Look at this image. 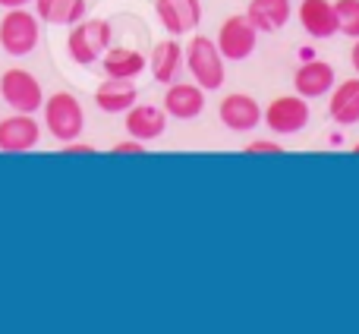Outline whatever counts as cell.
Masks as SVG:
<instances>
[{"label":"cell","instance_id":"1","mask_svg":"<svg viewBox=\"0 0 359 334\" xmlns=\"http://www.w3.org/2000/svg\"><path fill=\"white\" fill-rule=\"evenodd\" d=\"M44 126L57 142H73L86 130V111L73 92H54L44 101Z\"/></svg>","mask_w":359,"mask_h":334},{"label":"cell","instance_id":"2","mask_svg":"<svg viewBox=\"0 0 359 334\" xmlns=\"http://www.w3.org/2000/svg\"><path fill=\"white\" fill-rule=\"evenodd\" d=\"M186 67L192 73V82L205 88V92H217L224 86V54L217 51V44L205 35H192L186 44Z\"/></svg>","mask_w":359,"mask_h":334},{"label":"cell","instance_id":"3","mask_svg":"<svg viewBox=\"0 0 359 334\" xmlns=\"http://www.w3.org/2000/svg\"><path fill=\"white\" fill-rule=\"evenodd\" d=\"M111 35L114 32L107 19H79L67 38V51L79 67H88L104 57V51L111 48Z\"/></svg>","mask_w":359,"mask_h":334},{"label":"cell","instance_id":"4","mask_svg":"<svg viewBox=\"0 0 359 334\" xmlns=\"http://www.w3.org/2000/svg\"><path fill=\"white\" fill-rule=\"evenodd\" d=\"M38 38H41V29H38V16H32L25 6H13L6 10V16L0 19V48L10 57H25L38 48Z\"/></svg>","mask_w":359,"mask_h":334},{"label":"cell","instance_id":"5","mask_svg":"<svg viewBox=\"0 0 359 334\" xmlns=\"http://www.w3.org/2000/svg\"><path fill=\"white\" fill-rule=\"evenodd\" d=\"M0 98L16 114H35L44 107V88L29 69L10 67L0 76Z\"/></svg>","mask_w":359,"mask_h":334},{"label":"cell","instance_id":"6","mask_svg":"<svg viewBox=\"0 0 359 334\" xmlns=\"http://www.w3.org/2000/svg\"><path fill=\"white\" fill-rule=\"evenodd\" d=\"M262 117H265V126L274 136H297V133H303L309 126L312 111L303 95H280L265 107Z\"/></svg>","mask_w":359,"mask_h":334},{"label":"cell","instance_id":"7","mask_svg":"<svg viewBox=\"0 0 359 334\" xmlns=\"http://www.w3.org/2000/svg\"><path fill=\"white\" fill-rule=\"evenodd\" d=\"M255 38H259V29L249 22V16H227L215 44L224 54V60H246L255 51Z\"/></svg>","mask_w":359,"mask_h":334},{"label":"cell","instance_id":"8","mask_svg":"<svg viewBox=\"0 0 359 334\" xmlns=\"http://www.w3.org/2000/svg\"><path fill=\"white\" fill-rule=\"evenodd\" d=\"M41 142V126L35 123L32 114H16L0 120V152L16 155V152H32Z\"/></svg>","mask_w":359,"mask_h":334},{"label":"cell","instance_id":"9","mask_svg":"<svg viewBox=\"0 0 359 334\" xmlns=\"http://www.w3.org/2000/svg\"><path fill=\"white\" fill-rule=\"evenodd\" d=\"M217 117H221V123L227 126V130L249 133V130H255V126L262 123V107H259V101H255L252 95L233 92V95H227V98L221 101Z\"/></svg>","mask_w":359,"mask_h":334},{"label":"cell","instance_id":"10","mask_svg":"<svg viewBox=\"0 0 359 334\" xmlns=\"http://www.w3.org/2000/svg\"><path fill=\"white\" fill-rule=\"evenodd\" d=\"M161 107L174 120H196L205 111V88L198 82H170Z\"/></svg>","mask_w":359,"mask_h":334},{"label":"cell","instance_id":"11","mask_svg":"<svg viewBox=\"0 0 359 334\" xmlns=\"http://www.w3.org/2000/svg\"><path fill=\"white\" fill-rule=\"evenodd\" d=\"M334 86H337L334 67L325 60H306L303 67L297 69V76H293V88H297V95H303L306 101L325 98V95H331Z\"/></svg>","mask_w":359,"mask_h":334},{"label":"cell","instance_id":"12","mask_svg":"<svg viewBox=\"0 0 359 334\" xmlns=\"http://www.w3.org/2000/svg\"><path fill=\"white\" fill-rule=\"evenodd\" d=\"M155 13L170 35H186L202 22V4L198 0H155Z\"/></svg>","mask_w":359,"mask_h":334},{"label":"cell","instance_id":"13","mask_svg":"<svg viewBox=\"0 0 359 334\" xmlns=\"http://www.w3.org/2000/svg\"><path fill=\"white\" fill-rule=\"evenodd\" d=\"M168 130V111L158 105H133L126 111V133L139 142H151L161 139Z\"/></svg>","mask_w":359,"mask_h":334},{"label":"cell","instance_id":"14","mask_svg":"<svg viewBox=\"0 0 359 334\" xmlns=\"http://www.w3.org/2000/svg\"><path fill=\"white\" fill-rule=\"evenodd\" d=\"M139 98V88L133 79H114L107 76L98 88H95V105L104 114H126Z\"/></svg>","mask_w":359,"mask_h":334},{"label":"cell","instance_id":"15","mask_svg":"<svg viewBox=\"0 0 359 334\" xmlns=\"http://www.w3.org/2000/svg\"><path fill=\"white\" fill-rule=\"evenodd\" d=\"M299 25L312 38H331L337 35V13L331 0H303L299 4Z\"/></svg>","mask_w":359,"mask_h":334},{"label":"cell","instance_id":"16","mask_svg":"<svg viewBox=\"0 0 359 334\" xmlns=\"http://www.w3.org/2000/svg\"><path fill=\"white\" fill-rule=\"evenodd\" d=\"M328 114L337 126H356L359 123V76L344 79L341 86L331 88Z\"/></svg>","mask_w":359,"mask_h":334},{"label":"cell","instance_id":"17","mask_svg":"<svg viewBox=\"0 0 359 334\" xmlns=\"http://www.w3.org/2000/svg\"><path fill=\"white\" fill-rule=\"evenodd\" d=\"M249 22L255 25L259 32H280L293 16V4L290 0H249L246 10Z\"/></svg>","mask_w":359,"mask_h":334},{"label":"cell","instance_id":"18","mask_svg":"<svg viewBox=\"0 0 359 334\" xmlns=\"http://www.w3.org/2000/svg\"><path fill=\"white\" fill-rule=\"evenodd\" d=\"M101 67H104V73L114 76V79H136V76L149 67V60L133 48H107L104 57H101Z\"/></svg>","mask_w":359,"mask_h":334},{"label":"cell","instance_id":"19","mask_svg":"<svg viewBox=\"0 0 359 334\" xmlns=\"http://www.w3.org/2000/svg\"><path fill=\"white\" fill-rule=\"evenodd\" d=\"M149 67H151V76H155L161 86H170V82L177 79L180 67H183V48H180L174 38H168V41L155 44Z\"/></svg>","mask_w":359,"mask_h":334},{"label":"cell","instance_id":"20","mask_svg":"<svg viewBox=\"0 0 359 334\" xmlns=\"http://www.w3.org/2000/svg\"><path fill=\"white\" fill-rule=\"evenodd\" d=\"M35 10L50 25H76L86 19V0H35Z\"/></svg>","mask_w":359,"mask_h":334},{"label":"cell","instance_id":"21","mask_svg":"<svg viewBox=\"0 0 359 334\" xmlns=\"http://www.w3.org/2000/svg\"><path fill=\"white\" fill-rule=\"evenodd\" d=\"M337 32H344L347 38H359V0H337Z\"/></svg>","mask_w":359,"mask_h":334},{"label":"cell","instance_id":"22","mask_svg":"<svg viewBox=\"0 0 359 334\" xmlns=\"http://www.w3.org/2000/svg\"><path fill=\"white\" fill-rule=\"evenodd\" d=\"M243 152H246V155H280L284 149H280L278 142H268V139H255V142H249Z\"/></svg>","mask_w":359,"mask_h":334},{"label":"cell","instance_id":"23","mask_svg":"<svg viewBox=\"0 0 359 334\" xmlns=\"http://www.w3.org/2000/svg\"><path fill=\"white\" fill-rule=\"evenodd\" d=\"M111 155H145V142H139V139H126V142H117L111 149Z\"/></svg>","mask_w":359,"mask_h":334},{"label":"cell","instance_id":"24","mask_svg":"<svg viewBox=\"0 0 359 334\" xmlns=\"http://www.w3.org/2000/svg\"><path fill=\"white\" fill-rule=\"evenodd\" d=\"M63 155H95V149L79 142V139H73V142H63Z\"/></svg>","mask_w":359,"mask_h":334},{"label":"cell","instance_id":"25","mask_svg":"<svg viewBox=\"0 0 359 334\" xmlns=\"http://www.w3.org/2000/svg\"><path fill=\"white\" fill-rule=\"evenodd\" d=\"M350 63H353V69H356V76H359V38H356L353 51H350Z\"/></svg>","mask_w":359,"mask_h":334},{"label":"cell","instance_id":"26","mask_svg":"<svg viewBox=\"0 0 359 334\" xmlns=\"http://www.w3.org/2000/svg\"><path fill=\"white\" fill-rule=\"evenodd\" d=\"M29 0H0V6H6V10H13V6H25Z\"/></svg>","mask_w":359,"mask_h":334},{"label":"cell","instance_id":"27","mask_svg":"<svg viewBox=\"0 0 359 334\" xmlns=\"http://www.w3.org/2000/svg\"><path fill=\"white\" fill-rule=\"evenodd\" d=\"M353 155H359V142H356V145H353Z\"/></svg>","mask_w":359,"mask_h":334}]
</instances>
